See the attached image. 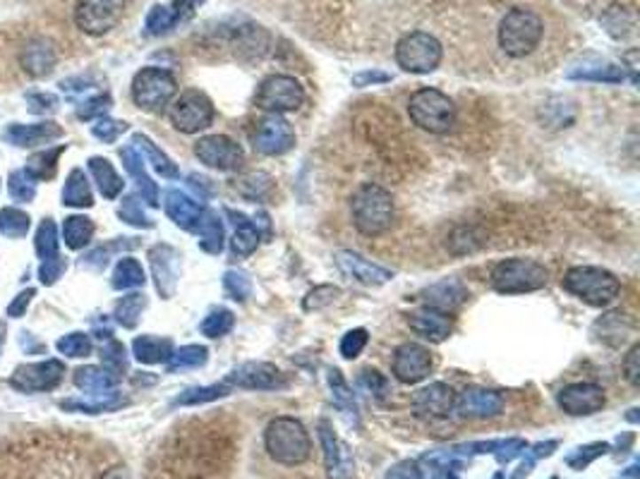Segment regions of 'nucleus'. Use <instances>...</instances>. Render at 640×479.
I'll return each mask as SVG.
<instances>
[{"label":"nucleus","instance_id":"nucleus-43","mask_svg":"<svg viewBox=\"0 0 640 479\" xmlns=\"http://www.w3.org/2000/svg\"><path fill=\"white\" fill-rule=\"evenodd\" d=\"M559 448V441H540L535 446H527L526 448V458H523V463L519 465V470L511 479H526L533 467H535L537 460H542V458H550L554 451Z\"/></svg>","mask_w":640,"mask_h":479},{"label":"nucleus","instance_id":"nucleus-2","mask_svg":"<svg viewBox=\"0 0 640 479\" xmlns=\"http://www.w3.org/2000/svg\"><path fill=\"white\" fill-rule=\"evenodd\" d=\"M264 444H267L269 455L276 463L288 465H302L312 453V439H309L308 429L300 420L295 417H276L271 420L264 434Z\"/></svg>","mask_w":640,"mask_h":479},{"label":"nucleus","instance_id":"nucleus-33","mask_svg":"<svg viewBox=\"0 0 640 479\" xmlns=\"http://www.w3.org/2000/svg\"><path fill=\"white\" fill-rule=\"evenodd\" d=\"M425 295H427V307L449 312V309L458 307L468 293H465V288L458 281H441V283L432 285Z\"/></svg>","mask_w":640,"mask_h":479},{"label":"nucleus","instance_id":"nucleus-53","mask_svg":"<svg viewBox=\"0 0 640 479\" xmlns=\"http://www.w3.org/2000/svg\"><path fill=\"white\" fill-rule=\"evenodd\" d=\"M121 216H122V219H125V220H128V223H132V226L152 228V220L146 219V213H144V209L139 206L137 197H128V199L122 202Z\"/></svg>","mask_w":640,"mask_h":479},{"label":"nucleus","instance_id":"nucleus-28","mask_svg":"<svg viewBox=\"0 0 640 479\" xmlns=\"http://www.w3.org/2000/svg\"><path fill=\"white\" fill-rule=\"evenodd\" d=\"M176 261H178V254H176V250L166 247V244L152 250V264H154V276L159 293L163 295L173 293L176 276H178V274H176Z\"/></svg>","mask_w":640,"mask_h":479},{"label":"nucleus","instance_id":"nucleus-31","mask_svg":"<svg viewBox=\"0 0 640 479\" xmlns=\"http://www.w3.org/2000/svg\"><path fill=\"white\" fill-rule=\"evenodd\" d=\"M195 230L197 236H199V247H202L204 252L221 254V250H223V223H221L216 213L204 209V213L197 220Z\"/></svg>","mask_w":640,"mask_h":479},{"label":"nucleus","instance_id":"nucleus-41","mask_svg":"<svg viewBox=\"0 0 640 479\" xmlns=\"http://www.w3.org/2000/svg\"><path fill=\"white\" fill-rule=\"evenodd\" d=\"M609 451H612V446L609 444H605V441H597V444H588V446H578L575 451H571V453L564 458V463L571 467V470H585L588 465L595 463L597 458H602V455H607Z\"/></svg>","mask_w":640,"mask_h":479},{"label":"nucleus","instance_id":"nucleus-48","mask_svg":"<svg viewBox=\"0 0 640 479\" xmlns=\"http://www.w3.org/2000/svg\"><path fill=\"white\" fill-rule=\"evenodd\" d=\"M144 307H146L144 295H128V297H122V300L118 302L115 317H118V321H121L122 326L132 328V326L137 324L139 314H142V309Z\"/></svg>","mask_w":640,"mask_h":479},{"label":"nucleus","instance_id":"nucleus-47","mask_svg":"<svg viewBox=\"0 0 640 479\" xmlns=\"http://www.w3.org/2000/svg\"><path fill=\"white\" fill-rule=\"evenodd\" d=\"M63 199H66V204H70V206H91L90 182H87V178H84L80 171H74L73 175H70V180H67Z\"/></svg>","mask_w":640,"mask_h":479},{"label":"nucleus","instance_id":"nucleus-5","mask_svg":"<svg viewBox=\"0 0 640 479\" xmlns=\"http://www.w3.org/2000/svg\"><path fill=\"white\" fill-rule=\"evenodd\" d=\"M561 285H564V290H568L575 297H581L592 307H607L609 302L614 300L619 290H621L619 278L597 267L568 268Z\"/></svg>","mask_w":640,"mask_h":479},{"label":"nucleus","instance_id":"nucleus-63","mask_svg":"<svg viewBox=\"0 0 640 479\" xmlns=\"http://www.w3.org/2000/svg\"><path fill=\"white\" fill-rule=\"evenodd\" d=\"M621 477H633V479L638 477V465H631V467H628V472H624Z\"/></svg>","mask_w":640,"mask_h":479},{"label":"nucleus","instance_id":"nucleus-42","mask_svg":"<svg viewBox=\"0 0 640 479\" xmlns=\"http://www.w3.org/2000/svg\"><path fill=\"white\" fill-rule=\"evenodd\" d=\"M135 144H137V147L144 151V156L149 158V161L154 163V168L161 173L163 178H178V168H176V163L170 161L168 156L163 154V151H159L152 139H146L144 135H135Z\"/></svg>","mask_w":640,"mask_h":479},{"label":"nucleus","instance_id":"nucleus-38","mask_svg":"<svg viewBox=\"0 0 640 479\" xmlns=\"http://www.w3.org/2000/svg\"><path fill=\"white\" fill-rule=\"evenodd\" d=\"M74 383L80 389L90 390V393H104V390L115 386V374H108L105 369H98V367H84V369L74 374Z\"/></svg>","mask_w":640,"mask_h":479},{"label":"nucleus","instance_id":"nucleus-51","mask_svg":"<svg viewBox=\"0 0 640 479\" xmlns=\"http://www.w3.org/2000/svg\"><path fill=\"white\" fill-rule=\"evenodd\" d=\"M367 331L365 328H353V331H348L343 338H340V355L346 359H355L363 350H365L367 345Z\"/></svg>","mask_w":640,"mask_h":479},{"label":"nucleus","instance_id":"nucleus-26","mask_svg":"<svg viewBox=\"0 0 640 479\" xmlns=\"http://www.w3.org/2000/svg\"><path fill=\"white\" fill-rule=\"evenodd\" d=\"M190 10H192L190 0H176L173 5H154L152 12L146 15V34L161 36V34L170 32L178 22H183V17L190 15Z\"/></svg>","mask_w":640,"mask_h":479},{"label":"nucleus","instance_id":"nucleus-11","mask_svg":"<svg viewBox=\"0 0 640 479\" xmlns=\"http://www.w3.org/2000/svg\"><path fill=\"white\" fill-rule=\"evenodd\" d=\"M125 0H77L74 25L90 36L108 34L121 22Z\"/></svg>","mask_w":640,"mask_h":479},{"label":"nucleus","instance_id":"nucleus-35","mask_svg":"<svg viewBox=\"0 0 640 479\" xmlns=\"http://www.w3.org/2000/svg\"><path fill=\"white\" fill-rule=\"evenodd\" d=\"M90 168L91 173H94V180H97L101 195L108 197V199H115V197L121 195L122 180L121 175L115 173V168L111 163L105 161V158H91Z\"/></svg>","mask_w":640,"mask_h":479},{"label":"nucleus","instance_id":"nucleus-8","mask_svg":"<svg viewBox=\"0 0 640 479\" xmlns=\"http://www.w3.org/2000/svg\"><path fill=\"white\" fill-rule=\"evenodd\" d=\"M178 91V81L168 70L161 67H142L132 80V101L146 113H161L170 106Z\"/></svg>","mask_w":640,"mask_h":479},{"label":"nucleus","instance_id":"nucleus-20","mask_svg":"<svg viewBox=\"0 0 640 479\" xmlns=\"http://www.w3.org/2000/svg\"><path fill=\"white\" fill-rule=\"evenodd\" d=\"M319 441H322V448H324V465L329 479L353 477L355 463H353V458H350L348 448L340 444L339 437L333 434L332 424L326 422V420L319 422Z\"/></svg>","mask_w":640,"mask_h":479},{"label":"nucleus","instance_id":"nucleus-7","mask_svg":"<svg viewBox=\"0 0 640 479\" xmlns=\"http://www.w3.org/2000/svg\"><path fill=\"white\" fill-rule=\"evenodd\" d=\"M444 58V49L430 32H410L396 43V63L410 74L434 73Z\"/></svg>","mask_w":640,"mask_h":479},{"label":"nucleus","instance_id":"nucleus-50","mask_svg":"<svg viewBox=\"0 0 640 479\" xmlns=\"http://www.w3.org/2000/svg\"><path fill=\"white\" fill-rule=\"evenodd\" d=\"M357 386L363 390H367V393H372L374 398H384V396L389 393V382H386L377 369H372V367H367V369L360 372V376H357Z\"/></svg>","mask_w":640,"mask_h":479},{"label":"nucleus","instance_id":"nucleus-34","mask_svg":"<svg viewBox=\"0 0 640 479\" xmlns=\"http://www.w3.org/2000/svg\"><path fill=\"white\" fill-rule=\"evenodd\" d=\"M135 358L144 365H159V362H168L173 355V343L168 338H156V336H142L132 345Z\"/></svg>","mask_w":640,"mask_h":479},{"label":"nucleus","instance_id":"nucleus-3","mask_svg":"<svg viewBox=\"0 0 640 479\" xmlns=\"http://www.w3.org/2000/svg\"><path fill=\"white\" fill-rule=\"evenodd\" d=\"M499 49L511 58H526L540 46L544 36L542 17L526 8H513L499 25Z\"/></svg>","mask_w":640,"mask_h":479},{"label":"nucleus","instance_id":"nucleus-13","mask_svg":"<svg viewBox=\"0 0 640 479\" xmlns=\"http://www.w3.org/2000/svg\"><path fill=\"white\" fill-rule=\"evenodd\" d=\"M295 144V130L291 122L281 115L269 113L264 120L257 122L254 135H252V147L264 156H281L291 151Z\"/></svg>","mask_w":640,"mask_h":479},{"label":"nucleus","instance_id":"nucleus-52","mask_svg":"<svg viewBox=\"0 0 640 479\" xmlns=\"http://www.w3.org/2000/svg\"><path fill=\"white\" fill-rule=\"evenodd\" d=\"M58 350L66 352L70 358H84L91 352V341L84 333H70L63 341L58 343Z\"/></svg>","mask_w":640,"mask_h":479},{"label":"nucleus","instance_id":"nucleus-24","mask_svg":"<svg viewBox=\"0 0 640 479\" xmlns=\"http://www.w3.org/2000/svg\"><path fill=\"white\" fill-rule=\"evenodd\" d=\"M527 444L519 437L513 439H492V441H471V444H458V451H461L468 460L472 455H495L496 460L502 465L516 460L519 455L526 453Z\"/></svg>","mask_w":640,"mask_h":479},{"label":"nucleus","instance_id":"nucleus-59","mask_svg":"<svg viewBox=\"0 0 640 479\" xmlns=\"http://www.w3.org/2000/svg\"><path fill=\"white\" fill-rule=\"evenodd\" d=\"M384 479H422L420 470H418V463L415 460H401L391 467Z\"/></svg>","mask_w":640,"mask_h":479},{"label":"nucleus","instance_id":"nucleus-10","mask_svg":"<svg viewBox=\"0 0 640 479\" xmlns=\"http://www.w3.org/2000/svg\"><path fill=\"white\" fill-rule=\"evenodd\" d=\"M168 115L176 130L185 132V135H195V132H202L209 127L216 111H214V104H211V98L207 94L190 89L185 94H180L170 104Z\"/></svg>","mask_w":640,"mask_h":479},{"label":"nucleus","instance_id":"nucleus-30","mask_svg":"<svg viewBox=\"0 0 640 479\" xmlns=\"http://www.w3.org/2000/svg\"><path fill=\"white\" fill-rule=\"evenodd\" d=\"M228 216L236 223V233L230 237V250L236 257H250L260 247V230L252 220L245 219L243 213L228 212Z\"/></svg>","mask_w":640,"mask_h":479},{"label":"nucleus","instance_id":"nucleus-54","mask_svg":"<svg viewBox=\"0 0 640 479\" xmlns=\"http://www.w3.org/2000/svg\"><path fill=\"white\" fill-rule=\"evenodd\" d=\"M36 250L46 257H56L58 252V230L56 226L46 220L43 226L39 228V237H36Z\"/></svg>","mask_w":640,"mask_h":479},{"label":"nucleus","instance_id":"nucleus-64","mask_svg":"<svg viewBox=\"0 0 640 479\" xmlns=\"http://www.w3.org/2000/svg\"><path fill=\"white\" fill-rule=\"evenodd\" d=\"M495 479H503V475H502V472H496V475H495Z\"/></svg>","mask_w":640,"mask_h":479},{"label":"nucleus","instance_id":"nucleus-46","mask_svg":"<svg viewBox=\"0 0 640 479\" xmlns=\"http://www.w3.org/2000/svg\"><path fill=\"white\" fill-rule=\"evenodd\" d=\"M233 324H236V317L230 309H214L202 321V333L207 338H221L233 328Z\"/></svg>","mask_w":640,"mask_h":479},{"label":"nucleus","instance_id":"nucleus-55","mask_svg":"<svg viewBox=\"0 0 640 479\" xmlns=\"http://www.w3.org/2000/svg\"><path fill=\"white\" fill-rule=\"evenodd\" d=\"M17 135V142L20 144H25V147H29V144H34L36 139H51V137H56V135H60V130L58 127H51V122H46V125H41V127H20V130H12Z\"/></svg>","mask_w":640,"mask_h":479},{"label":"nucleus","instance_id":"nucleus-29","mask_svg":"<svg viewBox=\"0 0 640 479\" xmlns=\"http://www.w3.org/2000/svg\"><path fill=\"white\" fill-rule=\"evenodd\" d=\"M22 66L34 77H43L56 66V50L49 41H32V43H27L25 53H22Z\"/></svg>","mask_w":640,"mask_h":479},{"label":"nucleus","instance_id":"nucleus-60","mask_svg":"<svg viewBox=\"0 0 640 479\" xmlns=\"http://www.w3.org/2000/svg\"><path fill=\"white\" fill-rule=\"evenodd\" d=\"M624 374L626 379L633 383V386H638V379H640V345H633L628 350V355L624 359Z\"/></svg>","mask_w":640,"mask_h":479},{"label":"nucleus","instance_id":"nucleus-44","mask_svg":"<svg viewBox=\"0 0 640 479\" xmlns=\"http://www.w3.org/2000/svg\"><path fill=\"white\" fill-rule=\"evenodd\" d=\"M91 236H94V223L87 216H73L66 220V240L73 250L90 244Z\"/></svg>","mask_w":640,"mask_h":479},{"label":"nucleus","instance_id":"nucleus-32","mask_svg":"<svg viewBox=\"0 0 640 479\" xmlns=\"http://www.w3.org/2000/svg\"><path fill=\"white\" fill-rule=\"evenodd\" d=\"M329 386H332L333 406L339 407L340 413L346 414V420H348L350 424L360 422L355 396H353V390H350V386L346 383V379L340 376L339 369H329Z\"/></svg>","mask_w":640,"mask_h":479},{"label":"nucleus","instance_id":"nucleus-6","mask_svg":"<svg viewBox=\"0 0 640 479\" xmlns=\"http://www.w3.org/2000/svg\"><path fill=\"white\" fill-rule=\"evenodd\" d=\"M492 285L502 295L535 293L547 285V268L535 259H503L492 271Z\"/></svg>","mask_w":640,"mask_h":479},{"label":"nucleus","instance_id":"nucleus-9","mask_svg":"<svg viewBox=\"0 0 640 479\" xmlns=\"http://www.w3.org/2000/svg\"><path fill=\"white\" fill-rule=\"evenodd\" d=\"M254 104L267 113H291L305 104V89L291 74H271L260 84Z\"/></svg>","mask_w":640,"mask_h":479},{"label":"nucleus","instance_id":"nucleus-56","mask_svg":"<svg viewBox=\"0 0 640 479\" xmlns=\"http://www.w3.org/2000/svg\"><path fill=\"white\" fill-rule=\"evenodd\" d=\"M336 295H339V288H333V285H319V288H315V290L305 297V309L312 312V309L326 307V305H332V302L336 300Z\"/></svg>","mask_w":640,"mask_h":479},{"label":"nucleus","instance_id":"nucleus-4","mask_svg":"<svg viewBox=\"0 0 640 479\" xmlns=\"http://www.w3.org/2000/svg\"><path fill=\"white\" fill-rule=\"evenodd\" d=\"M408 115L410 120L425 132L432 135H446L454 130L456 106L444 91L439 89H418L408 101Z\"/></svg>","mask_w":640,"mask_h":479},{"label":"nucleus","instance_id":"nucleus-45","mask_svg":"<svg viewBox=\"0 0 640 479\" xmlns=\"http://www.w3.org/2000/svg\"><path fill=\"white\" fill-rule=\"evenodd\" d=\"M125 400L115 398L113 393H98L97 400H66L63 407L67 410H80V413H90V414H98V413H108V410H115V407H121Z\"/></svg>","mask_w":640,"mask_h":479},{"label":"nucleus","instance_id":"nucleus-40","mask_svg":"<svg viewBox=\"0 0 640 479\" xmlns=\"http://www.w3.org/2000/svg\"><path fill=\"white\" fill-rule=\"evenodd\" d=\"M207 359H209V350L204 345H185V348L176 350L168 358V372L195 369V367L207 365Z\"/></svg>","mask_w":640,"mask_h":479},{"label":"nucleus","instance_id":"nucleus-37","mask_svg":"<svg viewBox=\"0 0 640 479\" xmlns=\"http://www.w3.org/2000/svg\"><path fill=\"white\" fill-rule=\"evenodd\" d=\"M230 386L226 382L211 383V386H195V389H187L176 398V406H202V403H211V400H219L230 393Z\"/></svg>","mask_w":640,"mask_h":479},{"label":"nucleus","instance_id":"nucleus-16","mask_svg":"<svg viewBox=\"0 0 640 479\" xmlns=\"http://www.w3.org/2000/svg\"><path fill=\"white\" fill-rule=\"evenodd\" d=\"M557 403L566 414L583 417V414L600 413L607 398H605L602 386H597V383H571V386H564L559 390Z\"/></svg>","mask_w":640,"mask_h":479},{"label":"nucleus","instance_id":"nucleus-23","mask_svg":"<svg viewBox=\"0 0 640 479\" xmlns=\"http://www.w3.org/2000/svg\"><path fill=\"white\" fill-rule=\"evenodd\" d=\"M60 379H63V365L43 362V365H29L17 369V374L12 376V386L27 390V393H34V390L53 389L60 383Z\"/></svg>","mask_w":640,"mask_h":479},{"label":"nucleus","instance_id":"nucleus-58","mask_svg":"<svg viewBox=\"0 0 640 479\" xmlns=\"http://www.w3.org/2000/svg\"><path fill=\"white\" fill-rule=\"evenodd\" d=\"M125 130H128V125H125V122H118V120H101V122H97L94 127H91L94 137L104 139V142H115V139L121 137Z\"/></svg>","mask_w":640,"mask_h":479},{"label":"nucleus","instance_id":"nucleus-39","mask_svg":"<svg viewBox=\"0 0 640 479\" xmlns=\"http://www.w3.org/2000/svg\"><path fill=\"white\" fill-rule=\"evenodd\" d=\"M144 268L139 264L137 259H130V257H125V259L118 261V267H115V274H113V285L118 290H128V288H139V285H144Z\"/></svg>","mask_w":640,"mask_h":479},{"label":"nucleus","instance_id":"nucleus-15","mask_svg":"<svg viewBox=\"0 0 640 479\" xmlns=\"http://www.w3.org/2000/svg\"><path fill=\"white\" fill-rule=\"evenodd\" d=\"M432 372L430 350L420 343H403L394 352V376L401 383H418Z\"/></svg>","mask_w":640,"mask_h":479},{"label":"nucleus","instance_id":"nucleus-14","mask_svg":"<svg viewBox=\"0 0 640 479\" xmlns=\"http://www.w3.org/2000/svg\"><path fill=\"white\" fill-rule=\"evenodd\" d=\"M223 382L230 389L245 390H276L288 386L284 374L269 362H245V365L236 367L233 372L228 374Z\"/></svg>","mask_w":640,"mask_h":479},{"label":"nucleus","instance_id":"nucleus-36","mask_svg":"<svg viewBox=\"0 0 640 479\" xmlns=\"http://www.w3.org/2000/svg\"><path fill=\"white\" fill-rule=\"evenodd\" d=\"M122 161H125V168L135 175V180H137V185L139 189H142V195L146 197V202L149 204H156L159 202V189H156V185L152 182V178L146 175L144 171V163H142V158H139L132 149H122Z\"/></svg>","mask_w":640,"mask_h":479},{"label":"nucleus","instance_id":"nucleus-25","mask_svg":"<svg viewBox=\"0 0 640 479\" xmlns=\"http://www.w3.org/2000/svg\"><path fill=\"white\" fill-rule=\"evenodd\" d=\"M166 213L183 230H195L197 220L204 213V206L190 195H185V192L170 189L168 197H166Z\"/></svg>","mask_w":640,"mask_h":479},{"label":"nucleus","instance_id":"nucleus-57","mask_svg":"<svg viewBox=\"0 0 640 479\" xmlns=\"http://www.w3.org/2000/svg\"><path fill=\"white\" fill-rule=\"evenodd\" d=\"M27 230V216L25 213H17L12 209L0 213V233L5 236H22Z\"/></svg>","mask_w":640,"mask_h":479},{"label":"nucleus","instance_id":"nucleus-12","mask_svg":"<svg viewBox=\"0 0 640 479\" xmlns=\"http://www.w3.org/2000/svg\"><path fill=\"white\" fill-rule=\"evenodd\" d=\"M195 156L204 166L216 171H238L245 163L243 147L226 135H209L199 139L195 144Z\"/></svg>","mask_w":640,"mask_h":479},{"label":"nucleus","instance_id":"nucleus-49","mask_svg":"<svg viewBox=\"0 0 640 479\" xmlns=\"http://www.w3.org/2000/svg\"><path fill=\"white\" fill-rule=\"evenodd\" d=\"M223 290H226L230 300L245 302L252 293L250 278L245 276L243 271H226V276H223Z\"/></svg>","mask_w":640,"mask_h":479},{"label":"nucleus","instance_id":"nucleus-17","mask_svg":"<svg viewBox=\"0 0 640 479\" xmlns=\"http://www.w3.org/2000/svg\"><path fill=\"white\" fill-rule=\"evenodd\" d=\"M418 463L422 479H461V472L468 465V458L458 451V446L437 448L425 453Z\"/></svg>","mask_w":640,"mask_h":479},{"label":"nucleus","instance_id":"nucleus-19","mask_svg":"<svg viewBox=\"0 0 640 479\" xmlns=\"http://www.w3.org/2000/svg\"><path fill=\"white\" fill-rule=\"evenodd\" d=\"M415 414L420 417H430V420H444L449 414L454 413L456 406V393L449 383H430L425 386L413 396L410 400Z\"/></svg>","mask_w":640,"mask_h":479},{"label":"nucleus","instance_id":"nucleus-62","mask_svg":"<svg viewBox=\"0 0 640 479\" xmlns=\"http://www.w3.org/2000/svg\"><path fill=\"white\" fill-rule=\"evenodd\" d=\"M101 479H132V477L130 472H128V467L118 465V467H108V470L101 475Z\"/></svg>","mask_w":640,"mask_h":479},{"label":"nucleus","instance_id":"nucleus-22","mask_svg":"<svg viewBox=\"0 0 640 479\" xmlns=\"http://www.w3.org/2000/svg\"><path fill=\"white\" fill-rule=\"evenodd\" d=\"M408 326L418 336H422L425 341L441 343L449 338V333L454 331V319L449 312H441V309L422 307L408 317Z\"/></svg>","mask_w":640,"mask_h":479},{"label":"nucleus","instance_id":"nucleus-1","mask_svg":"<svg viewBox=\"0 0 640 479\" xmlns=\"http://www.w3.org/2000/svg\"><path fill=\"white\" fill-rule=\"evenodd\" d=\"M353 223L367 237H379L394 226V199L381 185L365 182L350 199Z\"/></svg>","mask_w":640,"mask_h":479},{"label":"nucleus","instance_id":"nucleus-21","mask_svg":"<svg viewBox=\"0 0 640 479\" xmlns=\"http://www.w3.org/2000/svg\"><path fill=\"white\" fill-rule=\"evenodd\" d=\"M336 267H339L346 276L363 285L389 283L391 278H394V271L379 267V264H374V261L365 259V257H360L357 252H350V250H340V252L336 254Z\"/></svg>","mask_w":640,"mask_h":479},{"label":"nucleus","instance_id":"nucleus-27","mask_svg":"<svg viewBox=\"0 0 640 479\" xmlns=\"http://www.w3.org/2000/svg\"><path fill=\"white\" fill-rule=\"evenodd\" d=\"M568 80H585V81H607V84H619L626 80V67L607 63V60H588L581 66L571 67L566 73Z\"/></svg>","mask_w":640,"mask_h":479},{"label":"nucleus","instance_id":"nucleus-61","mask_svg":"<svg viewBox=\"0 0 640 479\" xmlns=\"http://www.w3.org/2000/svg\"><path fill=\"white\" fill-rule=\"evenodd\" d=\"M384 81H391V74L381 73V70H365V73H357L353 77V87L363 89V87H370V84H384Z\"/></svg>","mask_w":640,"mask_h":479},{"label":"nucleus","instance_id":"nucleus-18","mask_svg":"<svg viewBox=\"0 0 640 479\" xmlns=\"http://www.w3.org/2000/svg\"><path fill=\"white\" fill-rule=\"evenodd\" d=\"M503 410V398L496 390L480 389V386H468L456 396L454 413L468 420H487L496 417Z\"/></svg>","mask_w":640,"mask_h":479}]
</instances>
